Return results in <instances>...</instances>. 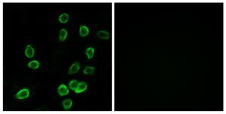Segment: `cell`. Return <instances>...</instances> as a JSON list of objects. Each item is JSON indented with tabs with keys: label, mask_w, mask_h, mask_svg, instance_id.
<instances>
[{
	"label": "cell",
	"mask_w": 226,
	"mask_h": 114,
	"mask_svg": "<svg viewBox=\"0 0 226 114\" xmlns=\"http://www.w3.org/2000/svg\"><path fill=\"white\" fill-rule=\"evenodd\" d=\"M57 92H58V94L61 96L66 95H68V93H69V90H68V87L65 85H64V84H61V86H59Z\"/></svg>",
	"instance_id": "2"
},
{
	"label": "cell",
	"mask_w": 226,
	"mask_h": 114,
	"mask_svg": "<svg viewBox=\"0 0 226 114\" xmlns=\"http://www.w3.org/2000/svg\"><path fill=\"white\" fill-rule=\"evenodd\" d=\"M94 71H95L94 67H86V69H84V74H93Z\"/></svg>",
	"instance_id": "14"
},
{
	"label": "cell",
	"mask_w": 226,
	"mask_h": 114,
	"mask_svg": "<svg viewBox=\"0 0 226 114\" xmlns=\"http://www.w3.org/2000/svg\"><path fill=\"white\" fill-rule=\"evenodd\" d=\"M28 96H29V90L27 89H23L16 95V97L18 99H25Z\"/></svg>",
	"instance_id": "1"
},
{
	"label": "cell",
	"mask_w": 226,
	"mask_h": 114,
	"mask_svg": "<svg viewBox=\"0 0 226 114\" xmlns=\"http://www.w3.org/2000/svg\"><path fill=\"white\" fill-rule=\"evenodd\" d=\"M86 53L87 56H88V58H89V59H91V58L93 57V55H94V48H93V47H89V48L86 50Z\"/></svg>",
	"instance_id": "13"
},
{
	"label": "cell",
	"mask_w": 226,
	"mask_h": 114,
	"mask_svg": "<svg viewBox=\"0 0 226 114\" xmlns=\"http://www.w3.org/2000/svg\"><path fill=\"white\" fill-rule=\"evenodd\" d=\"M79 84V83H78V81H77V80H72V81H70V83H69V87H70L73 91H75V90L77 89Z\"/></svg>",
	"instance_id": "8"
},
{
	"label": "cell",
	"mask_w": 226,
	"mask_h": 114,
	"mask_svg": "<svg viewBox=\"0 0 226 114\" xmlns=\"http://www.w3.org/2000/svg\"><path fill=\"white\" fill-rule=\"evenodd\" d=\"M72 100L71 99H67V100H65V101H63V106H64V108L65 109V110H69L70 107H71V106H72Z\"/></svg>",
	"instance_id": "9"
},
{
	"label": "cell",
	"mask_w": 226,
	"mask_h": 114,
	"mask_svg": "<svg viewBox=\"0 0 226 114\" xmlns=\"http://www.w3.org/2000/svg\"><path fill=\"white\" fill-rule=\"evenodd\" d=\"M67 35H68V32L65 30V29H61V32H60V40L61 41H64L66 38H67Z\"/></svg>",
	"instance_id": "11"
},
{
	"label": "cell",
	"mask_w": 226,
	"mask_h": 114,
	"mask_svg": "<svg viewBox=\"0 0 226 114\" xmlns=\"http://www.w3.org/2000/svg\"><path fill=\"white\" fill-rule=\"evenodd\" d=\"M97 35L98 38H100L102 39H108L110 38V34L105 31H99L97 33Z\"/></svg>",
	"instance_id": "7"
},
{
	"label": "cell",
	"mask_w": 226,
	"mask_h": 114,
	"mask_svg": "<svg viewBox=\"0 0 226 114\" xmlns=\"http://www.w3.org/2000/svg\"><path fill=\"white\" fill-rule=\"evenodd\" d=\"M79 70V64L78 62H75V63H74L70 68V70H69V74H75V73H77Z\"/></svg>",
	"instance_id": "5"
},
{
	"label": "cell",
	"mask_w": 226,
	"mask_h": 114,
	"mask_svg": "<svg viewBox=\"0 0 226 114\" xmlns=\"http://www.w3.org/2000/svg\"><path fill=\"white\" fill-rule=\"evenodd\" d=\"M68 15L67 14H62L60 17H59V21L61 23H65L68 22Z\"/></svg>",
	"instance_id": "10"
},
{
	"label": "cell",
	"mask_w": 226,
	"mask_h": 114,
	"mask_svg": "<svg viewBox=\"0 0 226 114\" xmlns=\"http://www.w3.org/2000/svg\"><path fill=\"white\" fill-rule=\"evenodd\" d=\"M86 88H87V84H86L85 82L79 83L77 89L75 90V92H76V93H80V92H84L86 89Z\"/></svg>",
	"instance_id": "4"
},
{
	"label": "cell",
	"mask_w": 226,
	"mask_h": 114,
	"mask_svg": "<svg viewBox=\"0 0 226 114\" xmlns=\"http://www.w3.org/2000/svg\"><path fill=\"white\" fill-rule=\"evenodd\" d=\"M28 66H29L30 68H31V69H36L37 68H39V62L34 60V61L30 62L28 64Z\"/></svg>",
	"instance_id": "12"
},
{
	"label": "cell",
	"mask_w": 226,
	"mask_h": 114,
	"mask_svg": "<svg viewBox=\"0 0 226 114\" xmlns=\"http://www.w3.org/2000/svg\"><path fill=\"white\" fill-rule=\"evenodd\" d=\"M25 55L28 58H32L34 55V48L30 45H28L26 48L25 50Z\"/></svg>",
	"instance_id": "3"
},
{
	"label": "cell",
	"mask_w": 226,
	"mask_h": 114,
	"mask_svg": "<svg viewBox=\"0 0 226 114\" xmlns=\"http://www.w3.org/2000/svg\"><path fill=\"white\" fill-rule=\"evenodd\" d=\"M89 32V30L88 29V27L85 26H80V29H79V34L82 37H86V35H88Z\"/></svg>",
	"instance_id": "6"
}]
</instances>
